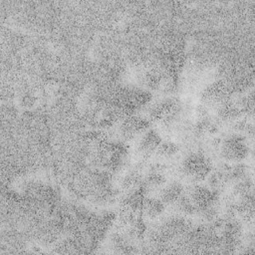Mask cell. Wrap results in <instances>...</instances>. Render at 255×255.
Masks as SVG:
<instances>
[{"instance_id":"6da1fadb","label":"cell","mask_w":255,"mask_h":255,"mask_svg":"<svg viewBox=\"0 0 255 255\" xmlns=\"http://www.w3.org/2000/svg\"><path fill=\"white\" fill-rule=\"evenodd\" d=\"M183 168L186 175L193 180H200L207 172L206 163L204 162L203 159L195 155L190 156L186 159L183 164Z\"/></svg>"},{"instance_id":"7a4b0ae2","label":"cell","mask_w":255,"mask_h":255,"mask_svg":"<svg viewBox=\"0 0 255 255\" xmlns=\"http://www.w3.org/2000/svg\"><path fill=\"white\" fill-rule=\"evenodd\" d=\"M245 153L243 144L235 138L226 139L222 145V155L226 159H237Z\"/></svg>"},{"instance_id":"3957f363","label":"cell","mask_w":255,"mask_h":255,"mask_svg":"<svg viewBox=\"0 0 255 255\" xmlns=\"http://www.w3.org/2000/svg\"><path fill=\"white\" fill-rule=\"evenodd\" d=\"M188 196L190 197L194 207L199 209L208 206L212 199L211 192L207 189L199 186L191 188Z\"/></svg>"},{"instance_id":"277c9868","label":"cell","mask_w":255,"mask_h":255,"mask_svg":"<svg viewBox=\"0 0 255 255\" xmlns=\"http://www.w3.org/2000/svg\"><path fill=\"white\" fill-rule=\"evenodd\" d=\"M142 209L146 217L150 219H155L162 212L163 202L158 198H147L143 200Z\"/></svg>"},{"instance_id":"5b68a950","label":"cell","mask_w":255,"mask_h":255,"mask_svg":"<svg viewBox=\"0 0 255 255\" xmlns=\"http://www.w3.org/2000/svg\"><path fill=\"white\" fill-rule=\"evenodd\" d=\"M181 194H182V187L179 184L174 183L166 186L164 189L161 190L159 194V199L165 203H172V202H175Z\"/></svg>"},{"instance_id":"8992f818","label":"cell","mask_w":255,"mask_h":255,"mask_svg":"<svg viewBox=\"0 0 255 255\" xmlns=\"http://www.w3.org/2000/svg\"><path fill=\"white\" fill-rule=\"evenodd\" d=\"M143 127H144V123L141 120L129 119L123 124L122 131L126 137H129L139 133L143 129Z\"/></svg>"},{"instance_id":"52a82bcc","label":"cell","mask_w":255,"mask_h":255,"mask_svg":"<svg viewBox=\"0 0 255 255\" xmlns=\"http://www.w3.org/2000/svg\"><path fill=\"white\" fill-rule=\"evenodd\" d=\"M158 137L154 132H147L142 136L139 142V148L143 153H147L154 150L158 146Z\"/></svg>"},{"instance_id":"ba28073f","label":"cell","mask_w":255,"mask_h":255,"mask_svg":"<svg viewBox=\"0 0 255 255\" xmlns=\"http://www.w3.org/2000/svg\"><path fill=\"white\" fill-rule=\"evenodd\" d=\"M176 205H177V209L181 212L183 215H191L194 211L195 207L192 204V202L191 201L190 197L188 195H180L179 198L175 201Z\"/></svg>"},{"instance_id":"9c48e42d","label":"cell","mask_w":255,"mask_h":255,"mask_svg":"<svg viewBox=\"0 0 255 255\" xmlns=\"http://www.w3.org/2000/svg\"><path fill=\"white\" fill-rule=\"evenodd\" d=\"M129 234L132 238H140L145 230V226L139 221H132L129 223Z\"/></svg>"},{"instance_id":"30bf717a","label":"cell","mask_w":255,"mask_h":255,"mask_svg":"<svg viewBox=\"0 0 255 255\" xmlns=\"http://www.w3.org/2000/svg\"><path fill=\"white\" fill-rule=\"evenodd\" d=\"M176 151H177V147L173 143L165 142V143H162L159 146L158 154L160 157L168 158V157L173 156L176 153Z\"/></svg>"},{"instance_id":"8fae6325","label":"cell","mask_w":255,"mask_h":255,"mask_svg":"<svg viewBox=\"0 0 255 255\" xmlns=\"http://www.w3.org/2000/svg\"><path fill=\"white\" fill-rule=\"evenodd\" d=\"M163 178L159 174H152L150 175L149 179L147 180V186L150 188H157L163 183Z\"/></svg>"}]
</instances>
